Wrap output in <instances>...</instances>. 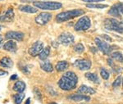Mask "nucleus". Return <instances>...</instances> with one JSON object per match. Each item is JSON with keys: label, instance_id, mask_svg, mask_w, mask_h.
I'll return each mask as SVG.
<instances>
[{"label": "nucleus", "instance_id": "16", "mask_svg": "<svg viewBox=\"0 0 123 104\" xmlns=\"http://www.w3.org/2000/svg\"><path fill=\"white\" fill-rule=\"evenodd\" d=\"M69 99L73 100V101L76 102H79V101H90V97L89 96H86L85 94H82V93H77V94H72L70 95L68 97Z\"/></svg>", "mask_w": 123, "mask_h": 104}, {"label": "nucleus", "instance_id": "29", "mask_svg": "<svg viewBox=\"0 0 123 104\" xmlns=\"http://www.w3.org/2000/svg\"><path fill=\"white\" fill-rule=\"evenodd\" d=\"M121 83H122V78H121V76H118L115 80V81L112 84V86H113V88H117L121 85Z\"/></svg>", "mask_w": 123, "mask_h": 104}, {"label": "nucleus", "instance_id": "38", "mask_svg": "<svg viewBox=\"0 0 123 104\" xmlns=\"http://www.w3.org/2000/svg\"><path fill=\"white\" fill-rule=\"evenodd\" d=\"M25 104H31V98H28V99H27Z\"/></svg>", "mask_w": 123, "mask_h": 104}, {"label": "nucleus", "instance_id": "19", "mask_svg": "<svg viewBox=\"0 0 123 104\" xmlns=\"http://www.w3.org/2000/svg\"><path fill=\"white\" fill-rule=\"evenodd\" d=\"M13 90L17 92V93H23L25 89V84L23 81H17L15 85H13Z\"/></svg>", "mask_w": 123, "mask_h": 104}, {"label": "nucleus", "instance_id": "5", "mask_svg": "<svg viewBox=\"0 0 123 104\" xmlns=\"http://www.w3.org/2000/svg\"><path fill=\"white\" fill-rule=\"evenodd\" d=\"M90 26H91L90 19L88 17L85 16V17H81L80 19H79V21L76 23V25H75V31H86Z\"/></svg>", "mask_w": 123, "mask_h": 104}, {"label": "nucleus", "instance_id": "34", "mask_svg": "<svg viewBox=\"0 0 123 104\" xmlns=\"http://www.w3.org/2000/svg\"><path fill=\"white\" fill-rule=\"evenodd\" d=\"M7 75V72L5 71H3V70L0 69V77L1 76H4V75Z\"/></svg>", "mask_w": 123, "mask_h": 104}, {"label": "nucleus", "instance_id": "31", "mask_svg": "<svg viewBox=\"0 0 123 104\" xmlns=\"http://www.w3.org/2000/svg\"><path fill=\"white\" fill-rule=\"evenodd\" d=\"M83 2H86V3H99V2L104 1V0H82Z\"/></svg>", "mask_w": 123, "mask_h": 104}, {"label": "nucleus", "instance_id": "17", "mask_svg": "<svg viewBox=\"0 0 123 104\" xmlns=\"http://www.w3.org/2000/svg\"><path fill=\"white\" fill-rule=\"evenodd\" d=\"M18 9L21 12H22L31 13V14L36 13L38 12V8H36L35 7H31L30 5H21L18 7Z\"/></svg>", "mask_w": 123, "mask_h": 104}, {"label": "nucleus", "instance_id": "32", "mask_svg": "<svg viewBox=\"0 0 123 104\" xmlns=\"http://www.w3.org/2000/svg\"><path fill=\"white\" fill-rule=\"evenodd\" d=\"M21 71L24 73V74H29L30 73V71L28 69H27V67H25V66H23V67H21Z\"/></svg>", "mask_w": 123, "mask_h": 104}, {"label": "nucleus", "instance_id": "10", "mask_svg": "<svg viewBox=\"0 0 123 104\" xmlns=\"http://www.w3.org/2000/svg\"><path fill=\"white\" fill-rule=\"evenodd\" d=\"M91 61L90 60L86 59H77L74 62V66L80 69V71H87V70L90 69L91 67Z\"/></svg>", "mask_w": 123, "mask_h": 104}, {"label": "nucleus", "instance_id": "8", "mask_svg": "<svg viewBox=\"0 0 123 104\" xmlns=\"http://www.w3.org/2000/svg\"><path fill=\"white\" fill-rule=\"evenodd\" d=\"M52 19V14L49 12H41L35 18V21L39 25H46Z\"/></svg>", "mask_w": 123, "mask_h": 104}, {"label": "nucleus", "instance_id": "2", "mask_svg": "<svg viewBox=\"0 0 123 104\" xmlns=\"http://www.w3.org/2000/svg\"><path fill=\"white\" fill-rule=\"evenodd\" d=\"M85 13V12L81 9H74V10H70V11L63 12L59 14H57L56 16V21L57 22H64V21H69L75 17H80V16L83 15Z\"/></svg>", "mask_w": 123, "mask_h": 104}, {"label": "nucleus", "instance_id": "13", "mask_svg": "<svg viewBox=\"0 0 123 104\" xmlns=\"http://www.w3.org/2000/svg\"><path fill=\"white\" fill-rule=\"evenodd\" d=\"M123 4L122 3H117V4H115L112 6L110 8V10L108 11V14L112 17H117V18H120L121 17V7Z\"/></svg>", "mask_w": 123, "mask_h": 104}, {"label": "nucleus", "instance_id": "7", "mask_svg": "<svg viewBox=\"0 0 123 104\" xmlns=\"http://www.w3.org/2000/svg\"><path fill=\"white\" fill-rule=\"evenodd\" d=\"M43 49V43L41 41H36L33 43L32 46L29 49L28 53L32 57H36V56L39 55L41 51Z\"/></svg>", "mask_w": 123, "mask_h": 104}, {"label": "nucleus", "instance_id": "25", "mask_svg": "<svg viewBox=\"0 0 123 104\" xmlns=\"http://www.w3.org/2000/svg\"><path fill=\"white\" fill-rule=\"evenodd\" d=\"M111 56L116 61H117L121 63H123V55L121 53H119V52H114V53H112Z\"/></svg>", "mask_w": 123, "mask_h": 104}, {"label": "nucleus", "instance_id": "15", "mask_svg": "<svg viewBox=\"0 0 123 104\" xmlns=\"http://www.w3.org/2000/svg\"><path fill=\"white\" fill-rule=\"evenodd\" d=\"M95 93L96 91L93 88L87 85H81L77 90V93H82V94H94Z\"/></svg>", "mask_w": 123, "mask_h": 104}, {"label": "nucleus", "instance_id": "6", "mask_svg": "<svg viewBox=\"0 0 123 104\" xmlns=\"http://www.w3.org/2000/svg\"><path fill=\"white\" fill-rule=\"evenodd\" d=\"M75 38L73 35H71L69 32H64L62 33L57 38V42L63 45H69L74 42Z\"/></svg>", "mask_w": 123, "mask_h": 104}, {"label": "nucleus", "instance_id": "9", "mask_svg": "<svg viewBox=\"0 0 123 104\" xmlns=\"http://www.w3.org/2000/svg\"><path fill=\"white\" fill-rule=\"evenodd\" d=\"M94 42L98 49L104 54H109V53L112 51V47L105 41H103L102 39H100L99 38H95Z\"/></svg>", "mask_w": 123, "mask_h": 104}, {"label": "nucleus", "instance_id": "23", "mask_svg": "<svg viewBox=\"0 0 123 104\" xmlns=\"http://www.w3.org/2000/svg\"><path fill=\"white\" fill-rule=\"evenodd\" d=\"M85 77H86V79H88L90 81L94 82V83H95V84H99L100 83V80H99V79H98V75H97L95 73L87 72L86 74H85Z\"/></svg>", "mask_w": 123, "mask_h": 104}, {"label": "nucleus", "instance_id": "42", "mask_svg": "<svg viewBox=\"0 0 123 104\" xmlns=\"http://www.w3.org/2000/svg\"><path fill=\"white\" fill-rule=\"evenodd\" d=\"M0 31H1V25H0Z\"/></svg>", "mask_w": 123, "mask_h": 104}, {"label": "nucleus", "instance_id": "26", "mask_svg": "<svg viewBox=\"0 0 123 104\" xmlns=\"http://www.w3.org/2000/svg\"><path fill=\"white\" fill-rule=\"evenodd\" d=\"M84 50H85L84 45H83L82 43H77V44H76L74 46V51L76 52V53H83V52H84Z\"/></svg>", "mask_w": 123, "mask_h": 104}, {"label": "nucleus", "instance_id": "27", "mask_svg": "<svg viewBox=\"0 0 123 104\" xmlns=\"http://www.w3.org/2000/svg\"><path fill=\"white\" fill-rule=\"evenodd\" d=\"M87 7L89 8H105V7H108V5L105 4H95V3H89L86 5Z\"/></svg>", "mask_w": 123, "mask_h": 104}, {"label": "nucleus", "instance_id": "18", "mask_svg": "<svg viewBox=\"0 0 123 104\" xmlns=\"http://www.w3.org/2000/svg\"><path fill=\"white\" fill-rule=\"evenodd\" d=\"M0 66L4 68H11L13 66V61L9 57H3L0 60Z\"/></svg>", "mask_w": 123, "mask_h": 104}, {"label": "nucleus", "instance_id": "41", "mask_svg": "<svg viewBox=\"0 0 123 104\" xmlns=\"http://www.w3.org/2000/svg\"><path fill=\"white\" fill-rule=\"evenodd\" d=\"M122 85H123V78H122Z\"/></svg>", "mask_w": 123, "mask_h": 104}, {"label": "nucleus", "instance_id": "35", "mask_svg": "<svg viewBox=\"0 0 123 104\" xmlns=\"http://www.w3.org/2000/svg\"><path fill=\"white\" fill-rule=\"evenodd\" d=\"M2 46H3V38L0 35V48H2Z\"/></svg>", "mask_w": 123, "mask_h": 104}, {"label": "nucleus", "instance_id": "12", "mask_svg": "<svg viewBox=\"0 0 123 104\" xmlns=\"http://www.w3.org/2000/svg\"><path fill=\"white\" fill-rule=\"evenodd\" d=\"M14 19V11L12 8H8L4 14L0 16V21L2 22H10Z\"/></svg>", "mask_w": 123, "mask_h": 104}, {"label": "nucleus", "instance_id": "33", "mask_svg": "<svg viewBox=\"0 0 123 104\" xmlns=\"http://www.w3.org/2000/svg\"><path fill=\"white\" fill-rule=\"evenodd\" d=\"M103 38H104V39H106L107 41H112V39H111V37L110 36H108V35H101Z\"/></svg>", "mask_w": 123, "mask_h": 104}, {"label": "nucleus", "instance_id": "14", "mask_svg": "<svg viewBox=\"0 0 123 104\" xmlns=\"http://www.w3.org/2000/svg\"><path fill=\"white\" fill-rule=\"evenodd\" d=\"M3 49L6 50V51L11 52V53H16V51H17V43H16L14 40L10 39V40L6 42L4 44H3Z\"/></svg>", "mask_w": 123, "mask_h": 104}, {"label": "nucleus", "instance_id": "30", "mask_svg": "<svg viewBox=\"0 0 123 104\" xmlns=\"http://www.w3.org/2000/svg\"><path fill=\"white\" fill-rule=\"evenodd\" d=\"M34 93H35V96H36L37 99H39L41 101V99H42V95H41V93L39 92V90L37 89V88H35V89H34Z\"/></svg>", "mask_w": 123, "mask_h": 104}, {"label": "nucleus", "instance_id": "37", "mask_svg": "<svg viewBox=\"0 0 123 104\" xmlns=\"http://www.w3.org/2000/svg\"><path fill=\"white\" fill-rule=\"evenodd\" d=\"M21 2H22V3H31V2H35L34 0H21Z\"/></svg>", "mask_w": 123, "mask_h": 104}, {"label": "nucleus", "instance_id": "20", "mask_svg": "<svg viewBox=\"0 0 123 104\" xmlns=\"http://www.w3.org/2000/svg\"><path fill=\"white\" fill-rule=\"evenodd\" d=\"M56 67V70L57 71L62 72V71H66L67 68L69 67V64L66 61H60L56 64V67Z\"/></svg>", "mask_w": 123, "mask_h": 104}, {"label": "nucleus", "instance_id": "40", "mask_svg": "<svg viewBox=\"0 0 123 104\" xmlns=\"http://www.w3.org/2000/svg\"><path fill=\"white\" fill-rule=\"evenodd\" d=\"M50 104H57V103H51Z\"/></svg>", "mask_w": 123, "mask_h": 104}, {"label": "nucleus", "instance_id": "1", "mask_svg": "<svg viewBox=\"0 0 123 104\" xmlns=\"http://www.w3.org/2000/svg\"><path fill=\"white\" fill-rule=\"evenodd\" d=\"M78 83V77L73 71H67L62 75L59 80L58 85L59 88L62 90L70 91L74 89L76 87Z\"/></svg>", "mask_w": 123, "mask_h": 104}, {"label": "nucleus", "instance_id": "4", "mask_svg": "<svg viewBox=\"0 0 123 104\" xmlns=\"http://www.w3.org/2000/svg\"><path fill=\"white\" fill-rule=\"evenodd\" d=\"M33 5L36 7V8H39L42 10H54L60 9L62 5L61 3L57 2H41V1H35L33 3Z\"/></svg>", "mask_w": 123, "mask_h": 104}, {"label": "nucleus", "instance_id": "28", "mask_svg": "<svg viewBox=\"0 0 123 104\" xmlns=\"http://www.w3.org/2000/svg\"><path fill=\"white\" fill-rule=\"evenodd\" d=\"M100 75L104 80H108L109 78V72L105 68H100Z\"/></svg>", "mask_w": 123, "mask_h": 104}, {"label": "nucleus", "instance_id": "21", "mask_svg": "<svg viewBox=\"0 0 123 104\" xmlns=\"http://www.w3.org/2000/svg\"><path fill=\"white\" fill-rule=\"evenodd\" d=\"M40 67L43 71H44L45 72H48V73L53 72V67L52 64L49 62V61H45V60L43 62L40 64Z\"/></svg>", "mask_w": 123, "mask_h": 104}, {"label": "nucleus", "instance_id": "43", "mask_svg": "<svg viewBox=\"0 0 123 104\" xmlns=\"http://www.w3.org/2000/svg\"><path fill=\"white\" fill-rule=\"evenodd\" d=\"M0 1H2V0H0Z\"/></svg>", "mask_w": 123, "mask_h": 104}, {"label": "nucleus", "instance_id": "24", "mask_svg": "<svg viewBox=\"0 0 123 104\" xmlns=\"http://www.w3.org/2000/svg\"><path fill=\"white\" fill-rule=\"evenodd\" d=\"M24 98H25V93H18L13 96V100H14L15 104H21Z\"/></svg>", "mask_w": 123, "mask_h": 104}, {"label": "nucleus", "instance_id": "39", "mask_svg": "<svg viewBox=\"0 0 123 104\" xmlns=\"http://www.w3.org/2000/svg\"><path fill=\"white\" fill-rule=\"evenodd\" d=\"M120 11H121V13H122V15H123V5L122 6V7H121V10H120Z\"/></svg>", "mask_w": 123, "mask_h": 104}, {"label": "nucleus", "instance_id": "11", "mask_svg": "<svg viewBox=\"0 0 123 104\" xmlns=\"http://www.w3.org/2000/svg\"><path fill=\"white\" fill-rule=\"evenodd\" d=\"M24 38V34L20 31H8L5 35L6 39H12L16 41H21Z\"/></svg>", "mask_w": 123, "mask_h": 104}, {"label": "nucleus", "instance_id": "22", "mask_svg": "<svg viewBox=\"0 0 123 104\" xmlns=\"http://www.w3.org/2000/svg\"><path fill=\"white\" fill-rule=\"evenodd\" d=\"M49 54H50V47L49 46H47L43 49L41 53H39V59L42 60V61H44V60L47 59V57H49Z\"/></svg>", "mask_w": 123, "mask_h": 104}, {"label": "nucleus", "instance_id": "36", "mask_svg": "<svg viewBox=\"0 0 123 104\" xmlns=\"http://www.w3.org/2000/svg\"><path fill=\"white\" fill-rule=\"evenodd\" d=\"M17 78H18L17 75H12L11 76V78H10V80H17Z\"/></svg>", "mask_w": 123, "mask_h": 104}, {"label": "nucleus", "instance_id": "3", "mask_svg": "<svg viewBox=\"0 0 123 104\" xmlns=\"http://www.w3.org/2000/svg\"><path fill=\"white\" fill-rule=\"evenodd\" d=\"M104 27L108 31H113L123 34V22L113 18H108L104 21Z\"/></svg>", "mask_w": 123, "mask_h": 104}]
</instances>
